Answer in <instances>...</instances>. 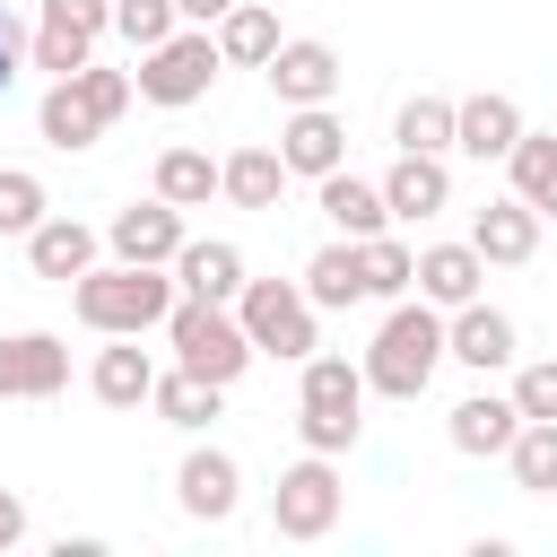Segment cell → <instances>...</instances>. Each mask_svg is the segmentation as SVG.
Wrapping results in <instances>:
<instances>
[{
	"label": "cell",
	"instance_id": "8",
	"mask_svg": "<svg viewBox=\"0 0 557 557\" xmlns=\"http://www.w3.org/2000/svg\"><path fill=\"white\" fill-rule=\"evenodd\" d=\"M104 26H113V0H44V17H35V70H52V78L87 70L96 44H104Z\"/></svg>",
	"mask_w": 557,
	"mask_h": 557
},
{
	"label": "cell",
	"instance_id": "9",
	"mask_svg": "<svg viewBox=\"0 0 557 557\" xmlns=\"http://www.w3.org/2000/svg\"><path fill=\"white\" fill-rule=\"evenodd\" d=\"M261 78H270V96H278V104H331L348 70H339V52H331L322 35H287V44L261 61Z\"/></svg>",
	"mask_w": 557,
	"mask_h": 557
},
{
	"label": "cell",
	"instance_id": "28",
	"mask_svg": "<svg viewBox=\"0 0 557 557\" xmlns=\"http://www.w3.org/2000/svg\"><path fill=\"white\" fill-rule=\"evenodd\" d=\"M218 174H226V157H209V148H165V157H157V200H174V209H209Z\"/></svg>",
	"mask_w": 557,
	"mask_h": 557
},
{
	"label": "cell",
	"instance_id": "2",
	"mask_svg": "<svg viewBox=\"0 0 557 557\" xmlns=\"http://www.w3.org/2000/svg\"><path fill=\"white\" fill-rule=\"evenodd\" d=\"M435 366H444V305L400 296V305L383 313L374 348H366V392H383V400H418V392L435 383Z\"/></svg>",
	"mask_w": 557,
	"mask_h": 557
},
{
	"label": "cell",
	"instance_id": "27",
	"mask_svg": "<svg viewBox=\"0 0 557 557\" xmlns=\"http://www.w3.org/2000/svg\"><path fill=\"white\" fill-rule=\"evenodd\" d=\"M218 191H226L235 209H278V191H287V157H278V148H235L226 174H218Z\"/></svg>",
	"mask_w": 557,
	"mask_h": 557
},
{
	"label": "cell",
	"instance_id": "13",
	"mask_svg": "<svg viewBox=\"0 0 557 557\" xmlns=\"http://www.w3.org/2000/svg\"><path fill=\"white\" fill-rule=\"evenodd\" d=\"M174 505H183L191 522H235V505H244V470H235V453L191 444L183 470H174Z\"/></svg>",
	"mask_w": 557,
	"mask_h": 557
},
{
	"label": "cell",
	"instance_id": "12",
	"mask_svg": "<svg viewBox=\"0 0 557 557\" xmlns=\"http://www.w3.org/2000/svg\"><path fill=\"white\" fill-rule=\"evenodd\" d=\"M444 357L453 366H470V374H496V366H513L522 357V339H513V313H496V305H453L444 313Z\"/></svg>",
	"mask_w": 557,
	"mask_h": 557
},
{
	"label": "cell",
	"instance_id": "16",
	"mask_svg": "<svg viewBox=\"0 0 557 557\" xmlns=\"http://www.w3.org/2000/svg\"><path fill=\"white\" fill-rule=\"evenodd\" d=\"M522 131H531V122H522V104H513V96H496V87L453 104V148H461V157H479V165H487V157H513V139H522Z\"/></svg>",
	"mask_w": 557,
	"mask_h": 557
},
{
	"label": "cell",
	"instance_id": "3",
	"mask_svg": "<svg viewBox=\"0 0 557 557\" xmlns=\"http://www.w3.org/2000/svg\"><path fill=\"white\" fill-rule=\"evenodd\" d=\"M366 409V366H348V357H305V383H296V435H305V453H348L357 444V418Z\"/></svg>",
	"mask_w": 557,
	"mask_h": 557
},
{
	"label": "cell",
	"instance_id": "24",
	"mask_svg": "<svg viewBox=\"0 0 557 557\" xmlns=\"http://www.w3.org/2000/svg\"><path fill=\"white\" fill-rule=\"evenodd\" d=\"M148 409L165 418V426H183V435H200L218 409H226V383H209V374H191V366H174V374H157V392H148Z\"/></svg>",
	"mask_w": 557,
	"mask_h": 557
},
{
	"label": "cell",
	"instance_id": "11",
	"mask_svg": "<svg viewBox=\"0 0 557 557\" xmlns=\"http://www.w3.org/2000/svg\"><path fill=\"white\" fill-rule=\"evenodd\" d=\"M278 157H287V174H305V183L339 174V165H348V122H339L331 104H287V122H278Z\"/></svg>",
	"mask_w": 557,
	"mask_h": 557
},
{
	"label": "cell",
	"instance_id": "18",
	"mask_svg": "<svg viewBox=\"0 0 557 557\" xmlns=\"http://www.w3.org/2000/svg\"><path fill=\"white\" fill-rule=\"evenodd\" d=\"M383 200H392V218H409V226H426L435 209H453V174H444V157L400 148L392 174H383Z\"/></svg>",
	"mask_w": 557,
	"mask_h": 557
},
{
	"label": "cell",
	"instance_id": "15",
	"mask_svg": "<svg viewBox=\"0 0 557 557\" xmlns=\"http://www.w3.org/2000/svg\"><path fill=\"white\" fill-rule=\"evenodd\" d=\"M470 244H479L487 270H522V261L540 252V209H531L522 191H505V200H487V209L470 218Z\"/></svg>",
	"mask_w": 557,
	"mask_h": 557
},
{
	"label": "cell",
	"instance_id": "17",
	"mask_svg": "<svg viewBox=\"0 0 557 557\" xmlns=\"http://www.w3.org/2000/svg\"><path fill=\"white\" fill-rule=\"evenodd\" d=\"M444 435H453V453L487 461V453H513V435H522V409H513V392H470V400H453Z\"/></svg>",
	"mask_w": 557,
	"mask_h": 557
},
{
	"label": "cell",
	"instance_id": "10",
	"mask_svg": "<svg viewBox=\"0 0 557 557\" xmlns=\"http://www.w3.org/2000/svg\"><path fill=\"white\" fill-rule=\"evenodd\" d=\"M70 383V339L61 331H9L0 339V400H52Z\"/></svg>",
	"mask_w": 557,
	"mask_h": 557
},
{
	"label": "cell",
	"instance_id": "37",
	"mask_svg": "<svg viewBox=\"0 0 557 557\" xmlns=\"http://www.w3.org/2000/svg\"><path fill=\"white\" fill-rule=\"evenodd\" d=\"M26 61H35V35H26V26L0 9V96L17 87V70H26Z\"/></svg>",
	"mask_w": 557,
	"mask_h": 557
},
{
	"label": "cell",
	"instance_id": "23",
	"mask_svg": "<svg viewBox=\"0 0 557 557\" xmlns=\"http://www.w3.org/2000/svg\"><path fill=\"white\" fill-rule=\"evenodd\" d=\"M479 278H487L479 244H426V252H418V296H426V305H444V313H453V305H470V296H479Z\"/></svg>",
	"mask_w": 557,
	"mask_h": 557
},
{
	"label": "cell",
	"instance_id": "20",
	"mask_svg": "<svg viewBox=\"0 0 557 557\" xmlns=\"http://www.w3.org/2000/svg\"><path fill=\"white\" fill-rule=\"evenodd\" d=\"M96 400L104 409H139L148 392H157V357L139 348V331H113V348H96Z\"/></svg>",
	"mask_w": 557,
	"mask_h": 557
},
{
	"label": "cell",
	"instance_id": "29",
	"mask_svg": "<svg viewBox=\"0 0 557 557\" xmlns=\"http://www.w3.org/2000/svg\"><path fill=\"white\" fill-rule=\"evenodd\" d=\"M305 296H313V305H366V261H357L348 235H331V244L305 261Z\"/></svg>",
	"mask_w": 557,
	"mask_h": 557
},
{
	"label": "cell",
	"instance_id": "25",
	"mask_svg": "<svg viewBox=\"0 0 557 557\" xmlns=\"http://www.w3.org/2000/svg\"><path fill=\"white\" fill-rule=\"evenodd\" d=\"M35 131H44L52 148H96V139H104V113L78 96V78H52L44 104H35Z\"/></svg>",
	"mask_w": 557,
	"mask_h": 557
},
{
	"label": "cell",
	"instance_id": "1",
	"mask_svg": "<svg viewBox=\"0 0 557 557\" xmlns=\"http://www.w3.org/2000/svg\"><path fill=\"white\" fill-rule=\"evenodd\" d=\"M174 270H157V261H104V270H87V278H70V305H78V322L96 331V339H113V331H165V313H174Z\"/></svg>",
	"mask_w": 557,
	"mask_h": 557
},
{
	"label": "cell",
	"instance_id": "31",
	"mask_svg": "<svg viewBox=\"0 0 557 557\" xmlns=\"http://www.w3.org/2000/svg\"><path fill=\"white\" fill-rule=\"evenodd\" d=\"M513 487L522 496H557V418H522V435H513Z\"/></svg>",
	"mask_w": 557,
	"mask_h": 557
},
{
	"label": "cell",
	"instance_id": "19",
	"mask_svg": "<svg viewBox=\"0 0 557 557\" xmlns=\"http://www.w3.org/2000/svg\"><path fill=\"white\" fill-rule=\"evenodd\" d=\"M313 200H322V218H331L348 244H366V235H383V226H392L383 183H366V174H348V165H339V174H322V183H313Z\"/></svg>",
	"mask_w": 557,
	"mask_h": 557
},
{
	"label": "cell",
	"instance_id": "6",
	"mask_svg": "<svg viewBox=\"0 0 557 557\" xmlns=\"http://www.w3.org/2000/svg\"><path fill=\"white\" fill-rule=\"evenodd\" d=\"M235 313H244V331H252V348L261 357H287V366H305L322 339H313V296H305V278H244V296H235Z\"/></svg>",
	"mask_w": 557,
	"mask_h": 557
},
{
	"label": "cell",
	"instance_id": "35",
	"mask_svg": "<svg viewBox=\"0 0 557 557\" xmlns=\"http://www.w3.org/2000/svg\"><path fill=\"white\" fill-rule=\"evenodd\" d=\"M70 78H78V96L104 113V131H113V122L131 113V96H139V78H131V70H96V61H87V70H70Z\"/></svg>",
	"mask_w": 557,
	"mask_h": 557
},
{
	"label": "cell",
	"instance_id": "22",
	"mask_svg": "<svg viewBox=\"0 0 557 557\" xmlns=\"http://www.w3.org/2000/svg\"><path fill=\"white\" fill-rule=\"evenodd\" d=\"M26 261H35V278H87L96 270V226H78V218H44L35 235H26Z\"/></svg>",
	"mask_w": 557,
	"mask_h": 557
},
{
	"label": "cell",
	"instance_id": "33",
	"mask_svg": "<svg viewBox=\"0 0 557 557\" xmlns=\"http://www.w3.org/2000/svg\"><path fill=\"white\" fill-rule=\"evenodd\" d=\"M52 218V200H44V174H26V165H0V235H35Z\"/></svg>",
	"mask_w": 557,
	"mask_h": 557
},
{
	"label": "cell",
	"instance_id": "4",
	"mask_svg": "<svg viewBox=\"0 0 557 557\" xmlns=\"http://www.w3.org/2000/svg\"><path fill=\"white\" fill-rule=\"evenodd\" d=\"M165 339H174V366H191V374H209V383H235V374L261 357L252 331H244V313H235V305H209V296H174Z\"/></svg>",
	"mask_w": 557,
	"mask_h": 557
},
{
	"label": "cell",
	"instance_id": "36",
	"mask_svg": "<svg viewBox=\"0 0 557 557\" xmlns=\"http://www.w3.org/2000/svg\"><path fill=\"white\" fill-rule=\"evenodd\" d=\"M513 409H522V418H557V357L513 366Z\"/></svg>",
	"mask_w": 557,
	"mask_h": 557
},
{
	"label": "cell",
	"instance_id": "38",
	"mask_svg": "<svg viewBox=\"0 0 557 557\" xmlns=\"http://www.w3.org/2000/svg\"><path fill=\"white\" fill-rule=\"evenodd\" d=\"M17 540H26V496L0 487V548H17Z\"/></svg>",
	"mask_w": 557,
	"mask_h": 557
},
{
	"label": "cell",
	"instance_id": "7",
	"mask_svg": "<svg viewBox=\"0 0 557 557\" xmlns=\"http://www.w3.org/2000/svg\"><path fill=\"white\" fill-rule=\"evenodd\" d=\"M339 505H348V487H339L331 453H305V461H287L278 487H270V531H278V540H331Z\"/></svg>",
	"mask_w": 557,
	"mask_h": 557
},
{
	"label": "cell",
	"instance_id": "14",
	"mask_svg": "<svg viewBox=\"0 0 557 557\" xmlns=\"http://www.w3.org/2000/svg\"><path fill=\"white\" fill-rule=\"evenodd\" d=\"M104 244H113V261H157V270H174V252H183L191 235H183V209H174V200H131V209H113Z\"/></svg>",
	"mask_w": 557,
	"mask_h": 557
},
{
	"label": "cell",
	"instance_id": "32",
	"mask_svg": "<svg viewBox=\"0 0 557 557\" xmlns=\"http://www.w3.org/2000/svg\"><path fill=\"white\" fill-rule=\"evenodd\" d=\"M392 139H400V148L444 157V148H453V96H409V104L392 113Z\"/></svg>",
	"mask_w": 557,
	"mask_h": 557
},
{
	"label": "cell",
	"instance_id": "39",
	"mask_svg": "<svg viewBox=\"0 0 557 557\" xmlns=\"http://www.w3.org/2000/svg\"><path fill=\"white\" fill-rule=\"evenodd\" d=\"M174 9H183V17H191V26H218V17H226V9H235V0H174Z\"/></svg>",
	"mask_w": 557,
	"mask_h": 557
},
{
	"label": "cell",
	"instance_id": "21",
	"mask_svg": "<svg viewBox=\"0 0 557 557\" xmlns=\"http://www.w3.org/2000/svg\"><path fill=\"white\" fill-rule=\"evenodd\" d=\"M174 287H183V296H209V305H235V296H244V252H235L226 235L183 244V252H174Z\"/></svg>",
	"mask_w": 557,
	"mask_h": 557
},
{
	"label": "cell",
	"instance_id": "34",
	"mask_svg": "<svg viewBox=\"0 0 557 557\" xmlns=\"http://www.w3.org/2000/svg\"><path fill=\"white\" fill-rule=\"evenodd\" d=\"M174 26H183V9H174V0H113V35H122L131 52H157Z\"/></svg>",
	"mask_w": 557,
	"mask_h": 557
},
{
	"label": "cell",
	"instance_id": "26",
	"mask_svg": "<svg viewBox=\"0 0 557 557\" xmlns=\"http://www.w3.org/2000/svg\"><path fill=\"white\" fill-rule=\"evenodd\" d=\"M278 44H287V35H278V9H261V0H235V9L218 17V52H226L235 70H261Z\"/></svg>",
	"mask_w": 557,
	"mask_h": 557
},
{
	"label": "cell",
	"instance_id": "30",
	"mask_svg": "<svg viewBox=\"0 0 557 557\" xmlns=\"http://www.w3.org/2000/svg\"><path fill=\"white\" fill-rule=\"evenodd\" d=\"M357 261H366V296H383V305H400V296L418 287V252H409L392 226H383V235H366V244H357Z\"/></svg>",
	"mask_w": 557,
	"mask_h": 557
},
{
	"label": "cell",
	"instance_id": "5",
	"mask_svg": "<svg viewBox=\"0 0 557 557\" xmlns=\"http://www.w3.org/2000/svg\"><path fill=\"white\" fill-rule=\"evenodd\" d=\"M218 70H226V52H218V26H174L157 52H139V96L148 104H165V113H183V104H200L209 87H218Z\"/></svg>",
	"mask_w": 557,
	"mask_h": 557
}]
</instances>
